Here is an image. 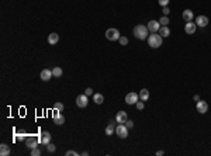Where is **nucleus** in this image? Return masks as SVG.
<instances>
[{"label": "nucleus", "mask_w": 211, "mask_h": 156, "mask_svg": "<svg viewBox=\"0 0 211 156\" xmlns=\"http://www.w3.org/2000/svg\"><path fill=\"white\" fill-rule=\"evenodd\" d=\"M158 1H159V4L162 6V7H166V6L169 4V1H170V0H158Z\"/></svg>", "instance_id": "nucleus-32"}, {"label": "nucleus", "mask_w": 211, "mask_h": 156, "mask_svg": "<svg viewBox=\"0 0 211 156\" xmlns=\"http://www.w3.org/2000/svg\"><path fill=\"white\" fill-rule=\"evenodd\" d=\"M85 94H86V96H90V94H93V89H90V87H87L86 90H85Z\"/></svg>", "instance_id": "nucleus-35"}, {"label": "nucleus", "mask_w": 211, "mask_h": 156, "mask_svg": "<svg viewBox=\"0 0 211 156\" xmlns=\"http://www.w3.org/2000/svg\"><path fill=\"white\" fill-rule=\"evenodd\" d=\"M139 100V94H137V93H128L127 96H125V103L127 104H130V106H132V104H135L137 101Z\"/></svg>", "instance_id": "nucleus-6"}, {"label": "nucleus", "mask_w": 211, "mask_h": 156, "mask_svg": "<svg viewBox=\"0 0 211 156\" xmlns=\"http://www.w3.org/2000/svg\"><path fill=\"white\" fill-rule=\"evenodd\" d=\"M59 41V35L56 34V32H52V34H49L48 35V42L49 45H55V44Z\"/></svg>", "instance_id": "nucleus-17"}, {"label": "nucleus", "mask_w": 211, "mask_h": 156, "mask_svg": "<svg viewBox=\"0 0 211 156\" xmlns=\"http://www.w3.org/2000/svg\"><path fill=\"white\" fill-rule=\"evenodd\" d=\"M115 122H117V121L114 120V121H111V122L107 125V128H106V135H108V136H110V135H113V132L115 131V127H114Z\"/></svg>", "instance_id": "nucleus-20"}, {"label": "nucleus", "mask_w": 211, "mask_h": 156, "mask_svg": "<svg viewBox=\"0 0 211 156\" xmlns=\"http://www.w3.org/2000/svg\"><path fill=\"white\" fill-rule=\"evenodd\" d=\"M163 155H165V152L163 151H158L156 152V156H163Z\"/></svg>", "instance_id": "nucleus-36"}, {"label": "nucleus", "mask_w": 211, "mask_h": 156, "mask_svg": "<svg viewBox=\"0 0 211 156\" xmlns=\"http://www.w3.org/2000/svg\"><path fill=\"white\" fill-rule=\"evenodd\" d=\"M148 45L151 47V48H159L161 45H162V35L159 34V32H153V34H149L148 35Z\"/></svg>", "instance_id": "nucleus-2"}, {"label": "nucleus", "mask_w": 211, "mask_h": 156, "mask_svg": "<svg viewBox=\"0 0 211 156\" xmlns=\"http://www.w3.org/2000/svg\"><path fill=\"white\" fill-rule=\"evenodd\" d=\"M38 142H39V139H35L34 136H28L27 139H26V145H27L28 149H34V148H38Z\"/></svg>", "instance_id": "nucleus-11"}, {"label": "nucleus", "mask_w": 211, "mask_h": 156, "mask_svg": "<svg viewBox=\"0 0 211 156\" xmlns=\"http://www.w3.org/2000/svg\"><path fill=\"white\" fill-rule=\"evenodd\" d=\"M106 38L108 41H118L120 39V31L117 28H108L106 31Z\"/></svg>", "instance_id": "nucleus-3"}, {"label": "nucleus", "mask_w": 211, "mask_h": 156, "mask_svg": "<svg viewBox=\"0 0 211 156\" xmlns=\"http://www.w3.org/2000/svg\"><path fill=\"white\" fill-rule=\"evenodd\" d=\"M128 120V115L125 111H118L117 115H115V121H117V124H125V121Z\"/></svg>", "instance_id": "nucleus-10"}, {"label": "nucleus", "mask_w": 211, "mask_h": 156, "mask_svg": "<svg viewBox=\"0 0 211 156\" xmlns=\"http://www.w3.org/2000/svg\"><path fill=\"white\" fill-rule=\"evenodd\" d=\"M158 32L162 35V38L169 37V35H170V30L168 28V26H161V28H159V31Z\"/></svg>", "instance_id": "nucleus-19"}, {"label": "nucleus", "mask_w": 211, "mask_h": 156, "mask_svg": "<svg viewBox=\"0 0 211 156\" xmlns=\"http://www.w3.org/2000/svg\"><path fill=\"white\" fill-rule=\"evenodd\" d=\"M87 103H89V100H87L86 94H79V96L76 97V106L77 107H80V108L87 107Z\"/></svg>", "instance_id": "nucleus-5"}, {"label": "nucleus", "mask_w": 211, "mask_h": 156, "mask_svg": "<svg viewBox=\"0 0 211 156\" xmlns=\"http://www.w3.org/2000/svg\"><path fill=\"white\" fill-rule=\"evenodd\" d=\"M66 156H77V152H75V151H68V152H66Z\"/></svg>", "instance_id": "nucleus-34"}, {"label": "nucleus", "mask_w": 211, "mask_h": 156, "mask_svg": "<svg viewBox=\"0 0 211 156\" xmlns=\"http://www.w3.org/2000/svg\"><path fill=\"white\" fill-rule=\"evenodd\" d=\"M135 106H137V108H138V110H144V107H145V103L142 101V100H138V101L135 103Z\"/></svg>", "instance_id": "nucleus-28"}, {"label": "nucleus", "mask_w": 211, "mask_h": 156, "mask_svg": "<svg viewBox=\"0 0 211 156\" xmlns=\"http://www.w3.org/2000/svg\"><path fill=\"white\" fill-rule=\"evenodd\" d=\"M182 17H183V20L186 23H189V21H191V20H193V11L190 10V9H186V10L183 11V14H182Z\"/></svg>", "instance_id": "nucleus-16"}, {"label": "nucleus", "mask_w": 211, "mask_h": 156, "mask_svg": "<svg viewBox=\"0 0 211 156\" xmlns=\"http://www.w3.org/2000/svg\"><path fill=\"white\" fill-rule=\"evenodd\" d=\"M148 30H149V32L151 34H153V32H158L159 31V28H161V23L159 21H155V20H151V21L148 23Z\"/></svg>", "instance_id": "nucleus-7"}, {"label": "nucleus", "mask_w": 211, "mask_h": 156, "mask_svg": "<svg viewBox=\"0 0 211 156\" xmlns=\"http://www.w3.org/2000/svg\"><path fill=\"white\" fill-rule=\"evenodd\" d=\"M55 149H56V146H55L54 144H51V142L47 144V151L48 152H55Z\"/></svg>", "instance_id": "nucleus-27"}, {"label": "nucleus", "mask_w": 211, "mask_h": 156, "mask_svg": "<svg viewBox=\"0 0 211 156\" xmlns=\"http://www.w3.org/2000/svg\"><path fill=\"white\" fill-rule=\"evenodd\" d=\"M52 118H54V124H56V125H62L64 122H65V117L61 114V111H56V113H54Z\"/></svg>", "instance_id": "nucleus-12"}, {"label": "nucleus", "mask_w": 211, "mask_h": 156, "mask_svg": "<svg viewBox=\"0 0 211 156\" xmlns=\"http://www.w3.org/2000/svg\"><path fill=\"white\" fill-rule=\"evenodd\" d=\"M27 139V136H26V134H18L16 136V141H26Z\"/></svg>", "instance_id": "nucleus-30"}, {"label": "nucleus", "mask_w": 211, "mask_h": 156, "mask_svg": "<svg viewBox=\"0 0 211 156\" xmlns=\"http://www.w3.org/2000/svg\"><path fill=\"white\" fill-rule=\"evenodd\" d=\"M118 42H120V45L125 47V45H128V38H127V37H120Z\"/></svg>", "instance_id": "nucleus-25"}, {"label": "nucleus", "mask_w": 211, "mask_h": 156, "mask_svg": "<svg viewBox=\"0 0 211 156\" xmlns=\"http://www.w3.org/2000/svg\"><path fill=\"white\" fill-rule=\"evenodd\" d=\"M52 69H44L41 73H39V77L42 79L44 82H48V80H51V77H52Z\"/></svg>", "instance_id": "nucleus-13"}, {"label": "nucleus", "mask_w": 211, "mask_h": 156, "mask_svg": "<svg viewBox=\"0 0 211 156\" xmlns=\"http://www.w3.org/2000/svg\"><path fill=\"white\" fill-rule=\"evenodd\" d=\"M54 110H56V111H64V104H62V103H55Z\"/></svg>", "instance_id": "nucleus-26"}, {"label": "nucleus", "mask_w": 211, "mask_h": 156, "mask_svg": "<svg viewBox=\"0 0 211 156\" xmlns=\"http://www.w3.org/2000/svg\"><path fill=\"white\" fill-rule=\"evenodd\" d=\"M115 134L118 135L121 139H125L128 136V128L125 127V124H118L115 127Z\"/></svg>", "instance_id": "nucleus-4"}, {"label": "nucleus", "mask_w": 211, "mask_h": 156, "mask_svg": "<svg viewBox=\"0 0 211 156\" xmlns=\"http://www.w3.org/2000/svg\"><path fill=\"white\" fill-rule=\"evenodd\" d=\"M159 23H161V26H168L169 23H170V20H169L168 16H163L161 20H159Z\"/></svg>", "instance_id": "nucleus-24"}, {"label": "nucleus", "mask_w": 211, "mask_h": 156, "mask_svg": "<svg viewBox=\"0 0 211 156\" xmlns=\"http://www.w3.org/2000/svg\"><path fill=\"white\" fill-rule=\"evenodd\" d=\"M52 75H54L55 77H61V76H62V69L58 68V66H55L54 69H52Z\"/></svg>", "instance_id": "nucleus-23"}, {"label": "nucleus", "mask_w": 211, "mask_h": 156, "mask_svg": "<svg viewBox=\"0 0 211 156\" xmlns=\"http://www.w3.org/2000/svg\"><path fill=\"white\" fill-rule=\"evenodd\" d=\"M39 142H41L42 145H47V144H49V142H51V134H49L48 131H44L42 134H41Z\"/></svg>", "instance_id": "nucleus-15"}, {"label": "nucleus", "mask_w": 211, "mask_h": 156, "mask_svg": "<svg viewBox=\"0 0 211 156\" xmlns=\"http://www.w3.org/2000/svg\"><path fill=\"white\" fill-rule=\"evenodd\" d=\"M196 30H197V24L193 21H189L186 23V26H184V31H186V34H189V35H191V34H194Z\"/></svg>", "instance_id": "nucleus-9"}, {"label": "nucleus", "mask_w": 211, "mask_h": 156, "mask_svg": "<svg viewBox=\"0 0 211 156\" xmlns=\"http://www.w3.org/2000/svg\"><path fill=\"white\" fill-rule=\"evenodd\" d=\"M125 127H127L128 129L132 128V127H134V122H132V120H127V121H125Z\"/></svg>", "instance_id": "nucleus-31"}, {"label": "nucleus", "mask_w": 211, "mask_h": 156, "mask_svg": "<svg viewBox=\"0 0 211 156\" xmlns=\"http://www.w3.org/2000/svg\"><path fill=\"white\" fill-rule=\"evenodd\" d=\"M162 11H163V14H165V16H168L169 13H170V9L166 6V7H163V9H162Z\"/></svg>", "instance_id": "nucleus-33"}, {"label": "nucleus", "mask_w": 211, "mask_h": 156, "mask_svg": "<svg viewBox=\"0 0 211 156\" xmlns=\"http://www.w3.org/2000/svg\"><path fill=\"white\" fill-rule=\"evenodd\" d=\"M196 24H197V27H207V24H208V17L199 16L196 18Z\"/></svg>", "instance_id": "nucleus-14"}, {"label": "nucleus", "mask_w": 211, "mask_h": 156, "mask_svg": "<svg viewBox=\"0 0 211 156\" xmlns=\"http://www.w3.org/2000/svg\"><path fill=\"white\" fill-rule=\"evenodd\" d=\"M41 155V152H39V149L38 148H34V149H31V156H39Z\"/></svg>", "instance_id": "nucleus-29"}, {"label": "nucleus", "mask_w": 211, "mask_h": 156, "mask_svg": "<svg viewBox=\"0 0 211 156\" xmlns=\"http://www.w3.org/2000/svg\"><path fill=\"white\" fill-rule=\"evenodd\" d=\"M149 98V90H146V89H142L139 92V100H142V101H146Z\"/></svg>", "instance_id": "nucleus-22"}, {"label": "nucleus", "mask_w": 211, "mask_h": 156, "mask_svg": "<svg viewBox=\"0 0 211 156\" xmlns=\"http://www.w3.org/2000/svg\"><path fill=\"white\" fill-rule=\"evenodd\" d=\"M0 155L1 156H9L10 155V146L6 145V144H1V145H0Z\"/></svg>", "instance_id": "nucleus-18"}, {"label": "nucleus", "mask_w": 211, "mask_h": 156, "mask_svg": "<svg viewBox=\"0 0 211 156\" xmlns=\"http://www.w3.org/2000/svg\"><path fill=\"white\" fill-rule=\"evenodd\" d=\"M134 35H135V38H138V39H141V41H144V39H146L148 38V34H149V30H148V27L146 26H144V24H138V26H135L134 27Z\"/></svg>", "instance_id": "nucleus-1"}, {"label": "nucleus", "mask_w": 211, "mask_h": 156, "mask_svg": "<svg viewBox=\"0 0 211 156\" xmlns=\"http://www.w3.org/2000/svg\"><path fill=\"white\" fill-rule=\"evenodd\" d=\"M196 108H197V111H199L200 114H206L207 111H208V104H207V101L199 100V101H197V106H196Z\"/></svg>", "instance_id": "nucleus-8"}, {"label": "nucleus", "mask_w": 211, "mask_h": 156, "mask_svg": "<svg viewBox=\"0 0 211 156\" xmlns=\"http://www.w3.org/2000/svg\"><path fill=\"white\" fill-rule=\"evenodd\" d=\"M93 101L96 103V104H103L104 103V97H103V94H100V93H96V94H93Z\"/></svg>", "instance_id": "nucleus-21"}]
</instances>
